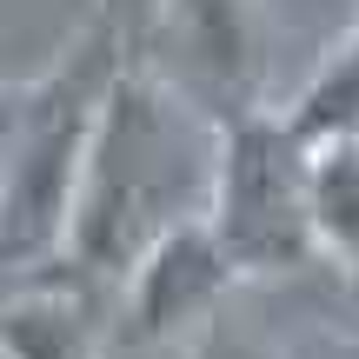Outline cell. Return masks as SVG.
Returning <instances> with one entry per match:
<instances>
[{
    "instance_id": "1",
    "label": "cell",
    "mask_w": 359,
    "mask_h": 359,
    "mask_svg": "<svg viewBox=\"0 0 359 359\" xmlns=\"http://www.w3.org/2000/svg\"><path fill=\"white\" fill-rule=\"evenodd\" d=\"M213 160L219 133L140 67H120L87 133L60 266L114 293L154 240H167L187 219H206Z\"/></svg>"
},
{
    "instance_id": "2",
    "label": "cell",
    "mask_w": 359,
    "mask_h": 359,
    "mask_svg": "<svg viewBox=\"0 0 359 359\" xmlns=\"http://www.w3.org/2000/svg\"><path fill=\"white\" fill-rule=\"evenodd\" d=\"M127 53H120L114 27L87 13V27L53 53L47 74H34L13 93L7 140H0V293L60 266L87 133Z\"/></svg>"
},
{
    "instance_id": "3",
    "label": "cell",
    "mask_w": 359,
    "mask_h": 359,
    "mask_svg": "<svg viewBox=\"0 0 359 359\" xmlns=\"http://www.w3.org/2000/svg\"><path fill=\"white\" fill-rule=\"evenodd\" d=\"M206 233L219 240L233 280H293L320 259L313 246V147L273 114L219 133Z\"/></svg>"
},
{
    "instance_id": "4",
    "label": "cell",
    "mask_w": 359,
    "mask_h": 359,
    "mask_svg": "<svg viewBox=\"0 0 359 359\" xmlns=\"http://www.w3.org/2000/svg\"><path fill=\"white\" fill-rule=\"evenodd\" d=\"M127 67L173 93L213 133L273 114L266 67H273V20L259 0H160L147 34L133 40Z\"/></svg>"
},
{
    "instance_id": "5",
    "label": "cell",
    "mask_w": 359,
    "mask_h": 359,
    "mask_svg": "<svg viewBox=\"0 0 359 359\" xmlns=\"http://www.w3.org/2000/svg\"><path fill=\"white\" fill-rule=\"evenodd\" d=\"M233 266L219 253V240L206 233V219H187L167 240H154L133 273L114 286L120 333L140 346H187L200 326H213L233 299Z\"/></svg>"
},
{
    "instance_id": "6",
    "label": "cell",
    "mask_w": 359,
    "mask_h": 359,
    "mask_svg": "<svg viewBox=\"0 0 359 359\" xmlns=\"http://www.w3.org/2000/svg\"><path fill=\"white\" fill-rule=\"evenodd\" d=\"M107 286L47 266L0 293V359H107Z\"/></svg>"
},
{
    "instance_id": "7",
    "label": "cell",
    "mask_w": 359,
    "mask_h": 359,
    "mask_svg": "<svg viewBox=\"0 0 359 359\" xmlns=\"http://www.w3.org/2000/svg\"><path fill=\"white\" fill-rule=\"evenodd\" d=\"M313 246L359 293V140L313 147Z\"/></svg>"
},
{
    "instance_id": "8",
    "label": "cell",
    "mask_w": 359,
    "mask_h": 359,
    "mask_svg": "<svg viewBox=\"0 0 359 359\" xmlns=\"http://www.w3.org/2000/svg\"><path fill=\"white\" fill-rule=\"evenodd\" d=\"M280 120H286L306 147L359 140V27L306 74V87L280 107Z\"/></svg>"
},
{
    "instance_id": "9",
    "label": "cell",
    "mask_w": 359,
    "mask_h": 359,
    "mask_svg": "<svg viewBox=\"0 0 359 359\" xmlns=\"http://www.w3.org/2000/svg\"><path fill=\"white\" fill-rule=\"evenodd\" d=\"M187 359H280L259 333H246V326H233L226 313H219L213 326H200V333L187 339Z\"/></svg>"
},
{
    "instance_id": "10",
    "label": "cell",
    "mask_w": 359,
    "mask_h": 359,
    "mask_svg": "<svg viewBox=\"0 0 359 359\" xmlns=\"http://www.w3.org/2000/svg\"><path fill=\"white\" fill-rule=\"evenodd\" d=\"M154 7H160V0H93L87 13L114 27L120 53H133V40H140V34H147V20H154Z\"/></svg>"
}]
</instances>
